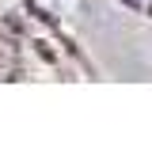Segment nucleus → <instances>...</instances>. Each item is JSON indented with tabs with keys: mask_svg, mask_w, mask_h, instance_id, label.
<instances>
[{
	"mask_svg": "<svg viewBox=\"0 0 152 152\" xmlns=\"http://www.w3.org/2000/svg\"><path fill=\"white\" fill-rule=\"evenodd\" d=\"M19 72V53L8 38H0V80H15Z\"/></svg>",
	"mask_w": 152,
	"mask_h": 152,
	"instance_id": "1",
	"label": "nucleus"
}]
</instances>
